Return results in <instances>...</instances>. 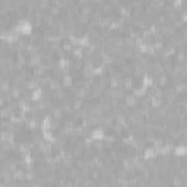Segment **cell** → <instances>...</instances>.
Wrapping results in <instances>:
<instances>
[{
    "instance_id": "obj_2",
    "label": "cell",
    "mask_w": 187,
    "mask_h": 187,
    "mask_svg": "<svg viewBox=\"0 0 187 187\" xmlns=\"http://www.w3.org/2000/svg\"><path fill=\"white\" fill-rule=\"evenodd\" d=\"M41 56L39 54H32V56H29V59L27 60V63L29 64L31 67H35V66H38L39 63H41Z\"/></svg>"
},
{
    "instance_id": "obj_7",
    "label": "cell",
    "mask_w": 187,
    "mask_h": 187,
    "mask_svg": "<svg viewBox=\"0 0 187 187\" xmlns=\"http://www.w3.org/2000/svg\"><path fill=\"white\" fill-rule=\"evenodd\" d=\"M61 85H63V86H66V88L73 85V79H72L70 75H64V76H63V83H61Z\"/></svg>"
},
{
    "instance_id": "obj_3",
    "label": "cell",
    "mask_w": 187,
    "mask_h": 187,
    "mask_svg": "<svg viewBox=\"0 0 187 187\" xmlns=\"http://www.w3.org/2000/svg\"><path fill=\"white\" fill-rule=\"evenodd\" d=\"M54 99H59V101H63V99L67 98V94L63 91V89H57V91H54Z\"/></svg>"
},
{
    "instance_id": "obj_5",
    "label": "cell",
    "mask_w": 187,
    "mask_h": 187,
    "mask_svg": "<svg viewBox=\"0 0 187 187\" xmlns=\"http://www.w3.org/2000/svg\"><path fill=\"white\" fill-rule=\"evenodd\" d=\"M118 12H120V16H121V18L130 16V7H127V6H120Z\"/></svg>"
},
{
    "instance_id": "obj_9",
    "label": "cell",
    "mask_w": 187,
    "mask_h": 187,
    "mask_svg": "<svg viewBox=\"0 0 187 187\" xmlns=\"http://www.w3.org/2000/svg\"><path fill=\"white\" fill-rule=\"evenodd\" d=\"M13 178H15V180H23V178H25V171L15 170L13 171Z\"/></svg>"
},
{
    "instance_id": "obj_10",
    "label": "cell",
    "mask_w": 187,
    "mask_h": 187,
    "mask_svg": "<svg viewBox=\"0 0 187 187\" xmlns=\"http://www.w3.org/2000/svg\"><path fill=\"white\" fill-rule=\"evenodd\" d=\"M167 82H168V77H167V75L161 73L160 77H158V85H160V86H165V85H167Z\"/></svg>"
},
{
    "instance_id": "obj_1",
    "label": "cell",
    "mask_w": 187,
    "mask_h": 187,
    "mask_svg": "<svg viewBox=\"0 0 187 187\" xmlns=\"http://www.w3.org/2000/svg\"><path fill=\"white\" fill-rule=\"evenodd\" d=\"M123 98H124V105H126L127 108H135L138 105V98L133 94H129V95L123 97Z\"/></svg>"
},
{
    "instance_id": "obj_4",
    "label": "cell",
    "mask_w": 187,
    "mask_h": 187,
    "mask_svg": "<svg viewBox=\"0 0 187 187\" xmlns=\"http://www.w3.org/2000/svg\"><path fill=\"white\" fill-rule=\"evenodd\" d=\"M82 107H83V101H82V99H81V98H75V99H73V102H72V108H73V110L79 111Z\"/></svg>"
},
{
    "instance_id": "obj_6",
    "label": "cell",
    "mask_w": 187,
    "mask_h": 187,
    "mask_svg": "<svg viewBox=\"0 0 187 187\" xmlns=\"http://www.w3.org/2000/svg\"><path fill=\"white\" fill-rule=\"evenodd\" d=\"M145 160H151L155 156V149L154 148H149V149H145V154L142 155Z\"/></svg>"
},
{
    "instance_id": "obj_8",
    "label": "cell",
    "mask_w": 187,
    "mask_h": 187,
    "mask_svg": "<svg viewBox=\"0 0 187 187\" xmlns=\"http://www.w3.org/2000/svg\"><path fill=\"white\" fill-rule=\"evenodd\" d=\"M61 116H63V110H61V108H57V107L53 108V118H54V120L59 121L61 118Z\"/></svg>"
}]
</instances>
